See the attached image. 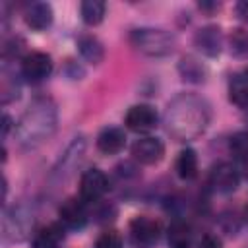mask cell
<instances>
[{
	"label": "cell",
	"instance_id": "d4e9b609",
	"mask_svg": "<svg viewBox=\"0 0 248 248\" xmlns=\"http://www.w3.org/2000/svg\"><path fill=\"white\" fill-rule=\"evenodd\" d=\"M23 48H25V41H23L21 37L14 35V37L6 39L4 45H2V58H4V62H10V60L19 58L21 52H23ZM21 58H23V56H21Z\"/></svg>",
	"mask_w": 248,
	"mask_h": 248
},
{
	"label": "cell",
	"instance_id": "5b68a950",
	"mask_svg": "<svg viewBox=\"0 0 248 248\" xmlns=\"http://www.w3.org/2000/svg\"><path fill=\"white\" fill-rule=\"evenodd\" d=\"M85 149H87V141L83 136H76L68 143V147L60 153V157L50 172V182L54 186H62L64 182L74 178V174L78 172V169L81 167V163L85 159Z\"/></svg>",
	"mask_w": 248,
	"mask_h": 248
},
{
	"label": "cell",
	"instance_id": "8992f818",
	"mask_svg": "<svg viewBox=\"0 0 248 248\" xmlns=\"http://www.w3.org/2000/svg\"><path fill=\"white\" fill-rule=\"evenodd\" d=\"M161 223L147 215H138L128 225V236L134 248H151L161 238Z\"/></svg>",
	"mask_w": 248,
	"mask_h": 248
},
{
	"label": "cell",
	"instance_id": "52a82bcc",
	"mask_svg": "<svg viewBox=\"0 0 248 248\" xmlns=\"http://www.w3.org/2000/svg\"><path fill=\"white\" fill-rule=\"evenodd\" d=\"M52 68H54L52 56L43 50L27 52L19 62V74L29 83H43L45 79L50 78Z\"/></svg>",
	"mask_w": 248,
	"mask_h": 248
},
{
	"label": "cell",
	"instance_id": "f1b7e54d",
	"mask_svg": "<svg viewBox=\"0 0 248 248\" xmlns=\"http://www.w3.org/2000/svg\"><path fill=\"white\" fill-rule=\"evenodd\" d=\"M83 68L78 64V62H74V60H68L66 62V76L68 78H72V79H81L83 78Z\"/></svg>",
	"mask_w": 248,
	"mask_h": 248
},
{
	"label": "cell",
	"instance_id": "44dd1931",
	"mask_svg": "<svg viewBox=\"0 0 248 248\" xmlns=\"http://www.w3.org/2000/svg\"><path fill=\"white\" fill-rule=\"evenodd\" d=\"M167 238L170 248H188L192 242V225L182 217H174L167 229Z\"/></svg>",
	"mask_w": 248,
	"mask_h": 248
},
{
	"label": "cell",
	"instance_id": "ac0fdd59",
	"mask_svg": "<svg viewBox=\"0 0 248 248\" xmlns=\"http://www.w3.org/2000/svg\"><path fill=\"white\" fill-rule=\"evenodd\" d=\"M178 74L188 83H203L207 79L205 64L198 56H194V54H184L178 60Z\"/></svg>",
	"mask_w": 248,
	"mask_h": 248
},
{
	"label": "cell",
	"instance_id": "d6986e66",
	"mask_svg": "<svg viewBox=\"0 0 248 248\" xmlns=\"http://www.w3.org/2000/svg\"><path fill=\"white\" fill-rule=\"evenodd\" d=\"M229 101L238 108L248 107V68L234 72L229 79Z\"/></svg>",
	"mask_w": 248,
	"mask_h": 248
},
{
	"label": "cell",
	"instance_id": "3957f363",
	"mask_svg": "<svg viewBox=\"0 0 248 248\" xmlns=\"http://www.w3.org/2000/svg\"><path fill=\"white\" fill-rule=\"evenodd\" d=\"M128 41L134 46V50L149 58L169 56L176 48V37L161 27H136L130 31Z\"/></svg>",
	"mask_w": 248,
	"mask_h": 248
},
{
	"label": "cell",
	"instance_id": "ba28073f",
	"mask_svg": "<svg viewBox=\"0 0 248 248\" xmlns=\"http://www.w3.org/2000/svg\"><path fill=\"white\" fill-rule=\"evenodd\" d=\"M107 192H108V176L101 169L91 167V169L81 172V176H79V198L87 205L99 203Z\"/></svg>",
	"mask_w": 248,
	"mask_h": 248
},
{
	"label": "cell",
	"instance_id": "603a6c76",
	"mask_svg": "<svg viewBox=\"0 0 248 248\" xmlns=\"http://www.w3.org/2000/svg\"><path fill=\"white\" fill-rule=\"evenodd\" d=\"M79 16L85 25L95 27L99 25L107 16V4L101 0H85L79 4Z\"/></svg>",
	"mask_w": 248,
	"mask_h": 248
},
{
	"label": "cell",
	"instance_id": "484cf974",
	"mask_svg": "<svg viewBox=\"0 0 248 248\" xmlns=\"http://www.w3.org/2000/svg\"><path fill=\"white\" fill-rule=\"evenodd\" d=\"M95 248H124V240H122V236H120L118 231L107 229L105 232H101L97 236Z\"/></svg>",
	"mask_w": 248,
	"mask_h": 248
},
{
	"label": "cell",
	"instance_id": "f546056e",
	"mask_svg": "<svg viewBox=\"0 0 248 248\" xmlns=\"http://www.w3.org/2000/svg\"><path fill=\"white\" fill-rule=\"evenodd\" d=\"M12 130H16V124H14L12 116L4 112V116H2V140H6V138L10 136Z\"/></svg>",
	"mask_w": 248,
	"mask_h": 248
},
{
	"label": "cell",
	"instance_id": "ffe728a7",
	"mask_svg": "<svg viewBox=\"0 0 248 248\" xmlns=\"http://www.w3.org/2000/svg\"><path fill=\"white\" fill-rule=\"evenodd\" d=\"M78 50H79L81 58L89 64H101L103 58H105L103 43L91 33H83V35L78 37Z\"/></svg>",
	"mask_w": 248,
	"mask_h": 248
},
{
	"label": "cell",
	"instance_id": "5bb4252c",
	"mask_svg": "<svg viewBox=\"0 0 248 248\" xmlns=\"http://www.w3.org/2000/svg\"><path fill=\"white\" fill-rule=\"evenodd\" d=\"M21 95V74L10 66V62H2L0 70V103L2 107L17 101Z\"/></svg>",
	"mask_w": 248,
	"mask_h": 248
},
{
	"label": "cell",
	"instance_id": "1f68e13d",
	"mask_svg": "<svg viewBox=\"0 0 248 248\" xmlns=\"http://www.w3.org/2000/svg\"><path fill=\"white\" fill-rule=\"evenodd\" d=\"M198 6H200V10H207V12H211V10H217L221 4H219V2H200Z\"/></svg>",
	"mask_w": 248,
	"mask_h": 248
},
{
	"label": "cell",
	"instance_id": "7402d4cb",
	"mask_svg": "<svg viewBox=\"0 0 248 248\" xmlns=\"http://www.w3.org/2000/svg\"><path fill=\"white\" fill-rule=\"evenodd\" d=\"M174 169H176V174L182 178V180H194L198 176V169H200V163H198V155L192 147H184L178 157H176V163H174Z\"/></svg>",
	"mask_w": 248,
	"mask_h": 248
},
{
	"label": "cell",
	"instance_id": "4dcf8cb0",
	"mask_svg": "<svg viewBox=\"0 0 248 248\" xmlns=\"http://www.w3.org/2000/svg\"><path fill=\"white\" fill-rule=\"evenodd\" d=\"M234 12H236L238 19H242V21H248V0H242V2H238V4L234 6Z\"/></svg>",
	"mask_w": 248,
	"mask_h": 248
},
{
	"label": "cell",
	"instance_id": "9a60e30c",
	"mask_svg": "<svg viewBox=\"0 0 248 248\" xmlns=\"http://www.w3.org/2000/svg\"><path fill=\"white\" fill-rule=\"evenodd\" d=\"M54 10L48 2H33L23 12V21L33 31H45L52 25Z\"/></svg>",
	"mask_w": 248,
	"mask_h": 248
},
{
	"label": "cell",
	"instance_id": "4316f807",
	"mask_svg": "<svg viewBox=\"0 0 248 248\" xmlns=\"http://www.w3.org/2000/svg\"><path fill=\"white\" fill-rule=\"evenodd\" d=\"M231 48L234 54L238 56H246L248 54V31L244 29H234L231 35Z\"/></svg>",
	"mask_w": 248,
	"mask_h": 248
},
{
	"label": "cell",
	"instance_id": "30bf717a",
	"mask_svg": "<svg viewBox=\"0 0 248 248\" xmlns=\"http://www.w3.org/2000/svg\"><path fill=\"white\" fill-rule=\"evenodd\" d=\"M159 122V114L157 110L147 105V103H140V105H132L124 116V124L128 130L136 132V134H147L151 130L157 128Z\"/></svg>",
	"mask_w": 248,
	"mask_h": 248
},
{
	"label": "cell",
	"instance_id": "cb8c5ba5",
	"mask_svg": "<svg viewBox=\"0 0 248 248\" xmlns=\"http://www.w3.org/2000/svg\"><path fill=\"white\" fill-rule=\"evenodd\" d=\"M229 151H231V155H232L238 163L248 161V132H246V130L234 132V134L229 138Z\"/></svg>",
	"mask_w": 248,
	"mask_h": 248
},
{
	"label": "cell",
	"instance_id": "6da1fadb",
	"mask_svg": "<svg viewBox=\"0 0 248 248\" xmlns=\"http://www.w3.org/2000/svg\"><path fill=\"white\" fill-rule=\"evenodd\" d=\"M211 107L196 93H178L172 97L165 110L167 132L176 141H190L202 136L209 124Z\"/></svg>",
	"mask_w": 248,
	"mask_h": 248
},
{
	"label": "cell",
	"instance_id": "e0dca14e",
	"mask_svg": "<svg viewBox=\"0 0 248 248\" xmlns=\"http://www.w3.org/2000/svg\"><path fill=\"white\" fill-rule=\"evenodd\" d=\"M95 145L103 155H116L126 145V132L118 126H107L97 134Z\"/></svg>",
	"mask_w": 248,
	"mask_h": 248
},
{
	"label": "cell",
	"instance_id": "d6a6232c",
	"mask_svg": "<svg viewBox=\"0 0 248 248\" xmlns=\"http://www.w3.org/2000/svg\"><path fill=\"white\" fill-rule=\"evenodd\" d=\"M240 174L248 180V161H244V163H240Z\"/></svg>",
	"mask_w": 248,
	"mask_h": 248
},
{
	"label": "cell",
	"instance_id": "9c48e42d",
	"mask_svg": "<svg viewBox=\"0 0 248 248\" xmlns=\"http://www.w3.org/2000/svg\"><path fill=\"white\" fill-rule=\"evenodd\" d=\"M240 169L234 163L219 161L209 170V186L217 194H232L240 184Z\"/></svg>",
	"mask_w": 248,
	"mask_h": 248
},
{
	"label": "cell",
	"instance_id": "7a4b0ae2",
	"mask_svg": "<svg viewBox=\"0 0 248 248\" xmlns=\"http://www.w3.org/2000/svg\"><path fill=\"white\" fill-rule=\"evenodd\" d=\"M58 128V108L50 97H35L16 122V140L23 151L46 143Z\"/></svg>",
	"mask_w": 248,
	"mask_h": 248
},
{
	"label": "cell",
	"instance_id": "2e32d148",
	"mask_svg": "<svg viewBox=\"0 0 248 248\" xmlns=\"http://www.w3.org/2000/svg\"><path fill=\"white\" fill-rule=\"evenodd\" d=\"M66 238V229L60 221L43 225L33 232L31 248H60Z\"/></svg>",
	"mask_w": 248,
	"mask_h": 248
},
{
	"label": "cell",
	"instance_id": "7c38bea8",
	"mask_svg": "<svg viewBox=\"0 0 248 248\" xmlns=\"http://www.w3.org/2000/svg\"><path fill=\"white\" fill-rule=\"evenodd\" d=\"M130 153L140 165H157L165 157V143L155 136H143L132 143Z\"/></svg>",
	"mask_w": 248,
	"mask_h": 248
},
{
	"label": "cell",
	"instance_id": "836d02e7",
	"mask_svg": "<svg viewBox=\"0 0 248 248\" xmlns=\"http://www.w3.org/2000/svg\"><path fill=\"white\" fill-rule=\"evenodd\" d=\"M246 221H248V205H246Z\"/></svg>",
	"mask_w": 248,
	"mask_h": 248
},
{
	"label": "cell",
	"instance_id": "4fadbf2b",
	"mask_svg": "<svg viewBox=\"0 0 248 248\" xmlns=\"http://www.w3.org/2000/svg\"><path fill=\"white\" fill-rule=\"evenodd\" d=\"M194 45L202 54H205L209 58L219 56L221 50H223V31H221V27L213 25V23L200 27L194 35Z\"/></svg>",
	"mask_w": 248,
	"mask_h": 248
},
{
	"label": "cell",
	"instance_id": "8fae6325",
	"mask_svg": "<svg viewBox=\"0 0 248 248\" xmlns=\"http://www.w3.org/2000/svg\"><path fill=\"white\" fill-rule=\"evenodd\" d=\"M58 221L64 225V229L70 231H79L87 225L89 221V209L87 203L76 196V198H68L60 207H58Z\"/></svg>",
	"mask_w": 248,
	"mask_h": 248
},
{
	"label": "cell",
	"instance_id": "277c9868",
	"mask_svg": "<svg viewBox=\"0 0 248 248\" xmlns=\"http://www.w3.org/2000/svg\"><path fill=\"white\" fill-rule=\"evenodd\" d=\"M35 227V213L25 203H14L4 209L2 217V238L6 242H23L31 236Z\"/></svg>",
	"mask_w": 248,
	"mask_h": 248
},
{
	"label": "cell",
	"instance_id": "83f0119b",
	"mask_svg": "<svg viewBox=\"0 0 248 248\" xmlns=\"http://www.w3.org/2000/svg\"><path fill=\"white\" fill-rule=\"evenodd\" d=\"M198 248H223V240H221V236H217L213 232H207L200 238Z\"/></svg>",
	"mask_w": 248,
	"mask_h": 248
}]
</instances>
